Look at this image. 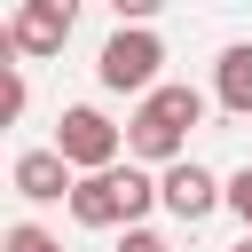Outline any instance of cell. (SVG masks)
I'll list each match as a JSON object with an SVG mask.
<instances>
[{"mask_svg":"<svg viewBox=\"0 0 252 252\" xmlns=\"http://www.w3.org/2000/svg\"><path fill=\"white\" fill-rule=\"evenodd\" d=\"M197 118H205V94H197V87H158V94L134 102V118H126V150H134L142 165H181Z\"/></svg>","mask_w":252,"mask_h":252,"instance_id":"1","label":"cell"},{"mask_svg":"<svg viewBox=\"0 0 252 252\" xmlns=\"http://www.w3.org/2000/svg\"><path fill=\"white\" fill-rule=\"evenodd\" d=\"M150 205H165V197H158V181L142 165H110V173H87L71 189V220L79 228H142Z\"/></svg>","mask_w":252,"mask_h":252,"instance_id":"2","label":"cell"},{"mask_svg":"<svg viewBox=\"0 0 252 252\" xmlns=\"http://www.w3.org/2000/svg\"><path fill=\"white\" fill-rule=\"evenodd\" d=\"M158 63H165V39L150 32V24H118L110 39H102V55H94V79L110 87V94H158Z\"/></svg>","mask_w":252,"mask_h":252,"instance_id":"3","label":"cell"},{"mask_svg":"<svg viewBox=\"0 0 252 252\" xmlns=\"http://www.w3.org/2000/svg\"><path fill=\"white\" fill-rule=\"evenodd\" d=\"M55 150H63V165L87 181V173H110L118 165V150H126V126H110L94 102H71L63 118H55Z\"/></svg>","mask_w":252,"mask_h":252,"instance_id":"4","label":"cell"},{"mask_svg":"<svg viewBox=\"0 0 252 252\" xmlns=\"http://www.w3.org/2000/svg\"><path fill=\"white\" fill-rule=\"evenodd\" d=\"M71 24H79L71 0H24V8L8 16V47H16V55H63Z\"/></svg>","mask_w":252,"mask_h":252,"instance_id":"5","label":"cell"},{"mask_svg":"<svg viewBox=\"0 0 252 252\" xmlns=\"http://www.w3.org/2000/svg\"><path fill=\"white\" fill-rule=\"evenodd\" d=\"M158 197H165V213H173V220H205V213H220V205H228V181H220V173H205L197 158H181V165H165V173H158Z\"/></svg>","mask_w":252,"mask_h":252,"instance_id":"6","label":"cell"},{"mask_svg":"<svg viewBox=\"0 0 252 252\" xmlns=\"http://www.w3.org/2000/svg\"><path fill=\"white\" fill-rule=\"evenodd\" d=\"M8 181H16V197H24V205H71V189H79V173L63 165V150H55V142H47V150H16Z\"/></svg>","mask_w":252,"mask_h":252,"instance_id":"7","label":"cell"},{"mask_svg":"<svg viewBox=\"0 0 252 252\" xmlns=\"http://www.w3.org/2000/svg\"><path fill=\"white\" fill-rule=\"evenodd\" d=\"M213 102H220L228 118H252V39L220 47V63H213Z\"/></svg>","mask_w":252,"mask_h":252,"instance_id":"8","label":"cell"},{"mask_svg":"<svg viewBox=\"0 0 252 252\" xmlns=\"http://www.w3.org/2000/svg\"><path fill=\"white\" fill-rule=\"evenodd\" d=\"M0 252H63V236H47L39 220H16V228L0 236Z\"/></svg>","mask_w":252,"mask_h":252,"instance_id":"9","label":"cell"},{"mask_svg":"<svg viewBox=\"0 0 252 252\" xmlns=\"http://www.w3.org/2000/svg\"><path fill=\"white\" fill-rule=\"evenodd\" d=\"M228 213L244 220V236H252V165H236L228 173Z\"/></svg>","mask_w":252,"mask_h":252,"instance_id":"10","label":"cell"},{"mask_svg":"<svg viewBox=\"0 0 252 252\" xmlns=\"http://www.w3.org/2000/svg\"><path fill=\"white\" fill-rule=\"evenodd\" d=\"M118 252H173V244H165L158 228H126V236H118Z\"/></svg>","mask_w":252,"mask_h":252,"instance_id":"11","label":"cell"},{"mask_svg":"<svg viewBox=\"0 0 252 252\" xmlns=\"http://www.w3.org/2000/svg\"><path fill=\"white\" fill-rule=\"evenodd\" d=\"M228 252H252V236H236V244H228Z\"/></svg>","mask_w":252,"mask_h":252,"instance_id":"12","label":"cell"}]
</instances>
